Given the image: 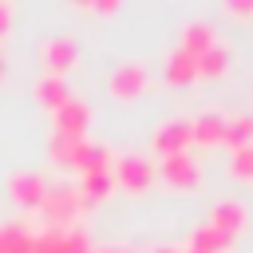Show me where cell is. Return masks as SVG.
Instances as JSON below:
<instances>
[{
    "label": "cell",
    "instance_id": "1",
    "mask_svg": "<svg viewBox=\"0 0 253 253\" xmlns=\"http://www.w3.org/2000/svg\"><path fill=\"white\" fill-rule=\"evenodd\" d=\"M83 210V198H79V186L75 182H67V178H59V182H47V190H43V202H40V213H43V225H55V229H63V225H71L75 221V213Z\"/></svg>",
    "mask_w": 253,
    "mask_h": 253
},
{
    "label": "cell",
    "instance_id": "2",
    "mask_svg": "<svg viewBox=\"0 0 253 253\" xmlns=\"http://www.w3.org/2000/svg\"><path fill=\"white\" fill-rule=\"evenodd\" d=\"M111 178H115V186L119 190H126V194H142V190H150V182L158 178L154 174V162L150 158H142V154H119V162L111 166Z\"/></svg>",
    "mask_w": 253,
    "mask_h": 253
},
{
    "label": "cell",
    "instance_id": "3",
    "mask_svg": "<svg viewBox=\"0 0 253 253\" xmlns=\"http://www.w3.org/2000/svg\"><path fill=\"white\" fill-rule=\"evenodd\" d=\"M107 91H111L115 99H123V103L146 95V91H150V71H146V63H138V59L119 63V67L111 71V79H107Z\"/></svg>",
    "mask_w": 253,
    "mask_h": 253
},
{
    "label": "cell",
    "instance_id": "4",
    "mask_svg": "<svg viewBox=\"0 0 253 253\" xmlns=\"http://www.w3.org/2000/svg\"><path fill=\"white\" fill-rule=\"evenodd\" d=\"M166 186H174V190H194L198 186V178H202V170H198V162L182 150V154H162V162H158V170H154Z\"/></svg>",
    "mask_w": 253,
    "mask_h": 253
},
{
    "label": "cell",
    "instance_id": "5",
    "mask_svg": "<svg viewBox=\"0 0 253 253\" xmlns=\"http://www.w3.org/2000/svg\"><path fill=\"white\" fill-rule=\"evenodd\" d=\"M43 190H47V182H43V174H36V170H16V174L8 178V194H12V202L24 206V210H40Z\"/></svg>",
    "mask_w": 253,
    "mask_h": 253
},
{
    "label": "cell",
    "instance_id": "6",
    "mask_svg": "<svg viewBox=\"0 0 253 253\" xmlns=\"http://www.w3.org/2000/svg\"><path fill=\"white\" fill-rule=\"evenodd\" d=\"M87 146H91L87 138H71V134L51 130V138H47V158H51L59 170H79V162H83Z\"/></svg>",
    "mask_w": 253,
    "mask_h": 253
},
{
    "label": "cell",
    "instance_id": "7",
    "mask_svg": "<svg viewBox=\"0 0 253 253\" xmlns=\"http://www.w3.org/2000/svg\"><path fill=\"white\" fill-rule=\"evenodd\" d=\"M190 142H194L190 119H166V123H158V130H154V150H158V154H182Z\"/></svg>",
    "mask_w": 253,
    "mask_h": 253
},
{
    "label": "cell",
    "instance_id": "8",
    "mask_svg": "<svg viewBox=\"0 0 253 253\" xmlns=\"http://www.w3.org/2000/svg\"><path fill=\"white\" fill-rule=\"evenodd\" d=\"M55 115V130L59 134H71V138H83L87 134V126H91V107L83 103V99H67L59 111H51Z\"/></svg>",
    "mask_w": 253,
    "mask_h": 253
},
{
    "label": "cell",
    "instance_id": "9",
    "mask_svg": "<svg viewBox=\"0 0 253 253\" xmlns=\"http://www.w3.org/2000/svg\"><path fill=\"white\" fill-rule=\"evenodd\" d=\"M217 43V28L210 24V20H190L186 28H182V43H178V51H186V55H202L206 47H213Z\"/></svg>",
    "mask_w": 253,
    "mask_h": 253
},
{
    "label": "cell",
    "instance_id": "10",
    "mask_svg": "<svg viewBox=\"0 0 253 253\" xmlns=\"http://www.w3.org/2000/svg\"><path fill=\"white\" fill-rule=\"evenodd\" d=\"M40 59H43L47 75H63V71H71V67H75V43H71L67 36H55V40H47V43H43Z\"/></svg>",
    "mask_w": 253,
    "mask_h": 253
},
{
    "label": "cell",
    "instance_id": "11",
    "mask_svg": "<svg viewBox=\"0 0 253 253\" xmlns=\"http://www.w3.org/2000/svg\"><path fill=\"white\" fill-rule=\"evenodd\" d=\"M245 217H249V213H245V206H241L237 198H221V202H213V210H210V217H206V221L237 237V233L245 229Z\"/></svg>",
    "mask_w": 253,
    "mask_h": 253
},
{
    "label": "cell",
    "instance_id": "12",
    "mask_svg": "<svg viewBox=\"0 0 253 253\" xmlns=\"http://www.w3.org/2000/svg\"><path fill=\"white\" fill-rule=\"evenodd\" d=\"M233 233H225V229H217V225H210V221H198L194 229H190V245H198V249H206V253H229L233 249Z\"/></svg>",
    "mask_w": 253,
    "mask_h": 253
},
{
    "label": "cell",
    "instance_id": "13",
    "mask_svg": "<svg viewBox=\"0 0 253 253\" xmlns=\"http://www.w3.org/2000/svg\"><path fill=\"white\" fill-rule=\"evenodd\" d=\"M190 134L202 146H217L221 134H225V115L221 111H202L198 119H190Z\"/></svg>",
    "mask_w": 253,
    "mask_h": 253
},
{
    "label": "cell",
    "instance_id": "14",
    "mask_svg": "<svg viewBox=\"0 0 253 253\" xmlns=\"http://www.w3.org/2000/svg\"><path fill=\"white\" fill-rule=\"evenodd\" d=\"M75 186H79V198H83V210H87V206H99V202L111 198L115 178H111V170H107V174H79Z\"/></svg>",
    "mask_w": 253,
    "mask_h": 253
},
{
    "label": "cell",
    "instance_id": "15",
    "mask_svg": "<svg viewBox=\"0 0 253 253\" xmlns=\"http://www.w3.org/2000/svg\"><path fill=\"white\" fill-rule=\"evenodd\" d=\"M36 99L47 107V111H59L67 99H71V91H67V83H63V75H40L36 79Z\"/></svg>",
    "mask_w": 253,
    "mask_h": 253
},
{
    "label": "cell",
    "instance_id": "16",
    "mask_svg": "<svg viewBox=\"0 0 253 253\" xmlns=\"http://www.w3.org/2000/svg\"><path fill=\"white\" fill-rule=\"evenodd\" d=\"M221 142H229L233 150H237V146H249V142H253V111H233V115H225V134H221Z\"/></svg>",
    "mask_w": 253,
    "mask_h": 253
},
{
    "label": "cell",
    "instance_id": "17",
    "mask_svg": "<svg viewBox=\"0 0 253 253\" xmlns=\"http://www.w3.org/2000/svg\"><path fill=\"white\" fill-rule=\"evenodd\" d=\"M32 245H36V233L24 221L0 225V253H32Z\"/></svg>",
    "mask_w": 253,
    "mask_h": 253
},
{
    "label": "cell",
    "instance_id": "18",
    "mask_svg": "<svg viewBox=\"0 0 253 253\" xmlns=\"http://www.w3.org/2000/svg\"><path fill=\"white\" fill-rule=\"evenodd\" d=\"M194 63H198V75H206V79H221V75L229 71V47H225V43H213V47H206Z\"/></svg>",
    "mask_w": 253,
    "mask_h": 253
},
{
    "label": "cell",
    "instance_id": "19",
    "mask_svg": "<svg viewBox=\"0 0 253 253\" xmlns=\"http://www.w3.org/2000/svg\"><path fill=\"white\" fill-rule=\"evenodd\" d=\"M162 75L182 87V83H194V79H198V63H194V55H186V51H170L166 63H162Z\"/></svg>",
    "mask_w": 253,
    "mask_h": 253
},
{
    "label": "cell",
    "instance_id": "20",
    "mask_svg": "<svg viewBox=\"0 0 253 253\" xmlns=\"http://www.w3.org/2000/svg\"><path fill=\"white\" fill-rule=\"evenodd\" d=\"M107 170H111V150H107V146H99V142H91L75 174H107Z\"/></svg>",
    "mask_w": 253,
    "mask_h": 253
},
{
    "label": "cell",
    "instance_id": "21",
    "mask_svg": "<svg viewBox=\"0 0 253 253\" xmlns=\"http://www.w3.org/2000/svg\"><path fill=\"white\" fill-rule=\"evenodd\" d=\"M229 174L233 178H253V142L249 146H237L229 154Z\"/></svg>",
    "mask_w": 253,
    "mask_h": 253
},
{
    "label": "cell",
    "instance_id": "22",
    "mask_svg": "<svg viewBox=\"0 0 253 253\" xmlns=\"http://www.w3.org/2000/svg\"><path fill=\"white\" fill-rule=\"evenodd\" d=\"M225 4V12H233V16H253V0H221Z\"/></svg>",
    "mask_w": 253,
    "mask_h": 253
},
{
    "label": "cell",
    "instance_id": "23",
    "mask_svg": "<svg viewBox=\"0 0 253 253\" xmlns=\"http://www.w3.org/2000/svg\"><path fill=\"white\" fill-rule=\"evenodd\" d=\"M119 4H123V0H95L91 8H95V12H103V16H111V12L119 8Z\"/></svg>",
    "mask_w": 253,
    "mask_h": 253
},
{
    "label": "cell",
    "instance_id": "24",
    "mask_svg": "<svg viewBox=\"0 0 253 253\" xmlns=\"http://www.w3.org/2000/svg\"><path fill=\"white\" fill-rule=\"evenodd\" d=\"M8 24H12V12H8V4H0V36L8 32Z\"/></svg>",
    "mask_w": 253,
    "mask_h": 253
},
{
    "label": "cell",
    "instance_id": "25",
    "mask_svg": "<svg viewBox=\"0 0 253 253\" xmlns=\"http://www.w3.org/2000/svg\"><path fill=\"white\" fill-rule=\"evenodd\" d=\"M91 253H130V249H123V245H103V249H91Z\"/></svg>",
    "mask_w": 253,
    "mask_h": 253
},
{
    "label": "cell",
    "instance_id": "26",
    "mask_svg": "<svg viewBox=\"0 0 253 253\" xmlns=\"http://www.w3.org/2000/svg\"><path fill=\"white\" fill-rule=\"evenodd\" d=\"M150 253H182V249H178V245H154Z\"/></svg>",
    "mask_w": 253,
    "mask_h": 253
},
{
    "label": "cell",
    "instance_id": "27",
    "mask_svg": "<svg viewBox=\"0 0 253 253\" xmlns=\"http://www.w3.org/2000/svg\"><path fill=\"white\" fill-rule=\"evenodd\" d=\"M71 4H75V8H91L95 0H71Z\"/></svg>",
    "mask_w": 253,
    "mask_h": 253
},
{
    "label": "cell",
    "instance_id": "28",
    "mask_svg": "<svg viewBox=\"0 0 253 253\" xmlns=\"http://www.w3.org/2000/svg\"><path fill=\"white\" fill-rule=\"evenodd\" d=\"M182 253H206V249H198V245H186V249H182Z\"/></svg>",
    "mask_w": 253,
    "mask_h": 253
},
{
    "label": "cell",
    "instance_id": "29",
    "mask_svg": "<svg viewBox=\"0 0 253 253\" xmlns=\"http://www.w3.org/2000/svg\"><path fill=\"white\" fill-rule=\"evenodd\" d=\"M0 79H4V59H0Z\"/></svg>",
    "mask_w": 253,
    "mask_h": 253
},
{
    "label": "cell",
    "instance_id": "30",
    "mask_svg": "<svg viewBox=\"0 0 253 253\" xmlns=\"http://www.w3.org/2000/svg\"><path fill=\"white\" fill-rule=\"evenodd\" d=\"M0 4H4V0H0Z\"/></svg>",
    "mask_w": 253,
    "mask_h": 253
}]
</instances>
